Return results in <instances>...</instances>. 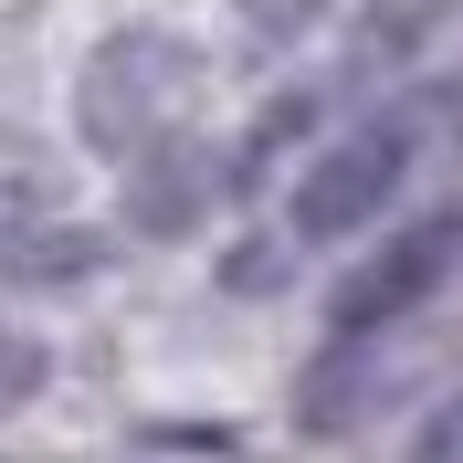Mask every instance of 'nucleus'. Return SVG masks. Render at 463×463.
I'll return each mask as SVG.
<instances>
[{
	"label": "nucleus",
	"mask_w": 463,
	"mask_h": 463,
	"mask_svg": "<svg viewBox=\"0 0 463 463\" xmlns=\"http://www.w3.org/2000/svg\"><path fill=\"white\" fill-rule=\"evenodd\" d=\"M106 242L85 222H63V211H22V222H0V285H74L95 274Z\"/></svg>",
	"instance_id": "4"
},
{
	"label": "nucleus",
	"mask_w": 463,
	"mask_h": 463,
	"mask_svg": "<svg viewBox=\"0 0 463 463\" xmlns=\"http://www.w3.org/2000/svg\"><path fill=\"white\" fill-rule=\"evenodd\" d=\"M211 158L190 137H169V147H147L137 158V190H127V211H137V232H190L201 222V201H211Z\"/></svg>",
	"instance_id": "5"
},
{
	"label": "nucleus",
	"mask_w": 463,
	"mask_h": 463,
	"mask_svg": "<svg viewBox=\"0 0 463 463\" xmlns=\"http://www.w3.org/2000/svg\"><path fill=\"white\" fill-rule=\"evenodd\" d=\"M453 274H463V201H453V211H421V222L390 232V242H379V253L326 295V326H337V337H379V326L421 317Z\"/></svg>",
	"instance_id": "3"
},
{
	"label": "nucleus",
	"mask_w": 463,
	"mask_h": 463,
	"mask_svg": "<svg viewBox=\"0 0 463 463\" xmlns=\"http://www.w3.org/2000/svg\"><path fill=\"white\" fill-rule=\"evenodd\" d=\"M317 11H326V0H242V22H253L263 43H295V32L317 22Z\"/></svg>",
	"instance_id": "7"
},
{
	"label": "nucleus",
	"mask_w": 463,
	"mask_h": 463,
	"mask_svg": "<svg viewBox=\"0 0 463 463\" xmlns=\"http://www.w3.org/2000/svg\"><path fill=\"white\" fill-rule=\"evenodd\" d=\"M411 463H463V379L421 411V432H411Z\"/></svg>",
	"instance_id": "6"
},
{
	"label": "nucleus",
	"mask_w": 463,
	"mask_h": 463,
	"mask_svg": "<svg viewBox=\"0 0 463 463\" xmlns=\"http://www.w3.org/2000/svg\"><path fill=\"white\" fill-rule=\"evenodd\" d=\"M421 137H432V106H390V116H358L347 137H326L306 169H295V242H347V232H369L379 211L401 201L411 158H421Z\"/></svg>",
	"instance_id": "2"
},
{
	"label": "nucleus",
	"mask_w": 463,
	"mask_h": 463,
	"mask_svg": "<svg viewBox=\"0 0 463 463\" xmlns=\"http://www.w3.org/2000/svg\"><path fill=\"white\" fill-rule=\"evenodd\" d=\"M201 106V53L179 32H106L74 74V137L95 158H127L137 169L147 147H169Z\"/></svg>",
	"instance_id": "1"
}]
</instances>
